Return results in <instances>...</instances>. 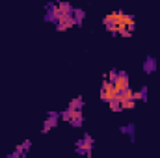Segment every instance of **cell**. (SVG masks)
<instances>
[{
  "instance_id": "cell-10",
  "label": "cell",
  "mask_w": 160,
  "mask_h": 158,
  "mask_svg": "<svg viewBox=\"0 0 160 158\" xmlns=\"http://www.w3.org/2000/svg\"><path fill=\"white\" fill-rule=\"evenodd\" d=\"M84 121H86L84 114H82V112H75V114H73V117L69 119V125H71L73 128H80V126L84 125Z\"/></svg>"
},
{
  "instance_id": "cell-3",
  "label": "cell",
  "mask_w": 160,
  "mask_h": 158,
  "mask_svg": "<svg viewBox=\"0 0 160 158\" xmlns=\"http://www.w3.org/2000/svg\"><path fill=\"white\" fill-rule=\"evenodd\" d=\"M60 121H62V114L56 112V110H50V112L47 114V117H45L43 128H41V134H47V132H50L52 128H56Z\"/></svg>"
},
{
  "instance_id": "cell-12",
  "label": "cell",
  "mask_w": 160,
  "mask_h": 158,
  "mask_svg": "<svg viewBox=\"0 0 160 158\" xmlns=\"http://www.w3.org/2000/svg\"><path fill=\"white\" fill-rule=\"evenodd\" d=\"M108 106H110V110L112 112H123V101L121 99H118V97H112L110 99V102H108Z\"/></svg>"
},
{
  "instance_id": "cell-15",
  "label": "cell",
  "mask_w": 160,
  "mask_h": 158,
  "mask_svg": "<svg viewBox=\"0 0 160 158\" xmlns=\"http://www.w3.org/2000/svg\"><path fill=\"white\" fill-rule=\"evenodd\" d=\"M60 114H62V121H67V123H69V119L73 117V114H75V110H71V108L67 106V108H65V110H62Z\"/></svg>"
},
{
  "instance_id": "cell-14",
  "label": "cell",
  "mask_w": 160,
  "mask_h": 158,
  "mask_svg": "<svg viewBox=\"0 0 160 158\" xmlns=\"http://www.w3.org/2000/svg\"><path fill=\"white\" fill-rule=\"evenodd\" d=\"M136 102H138V101L134 99V95H130L128 99H125V101H123V110H132V108L136 106Z\"/></svg>"
},
{
  "instance_id": "cell-11",
  "label": "cell",
  "mask_w": 160,
  "mask_h": 158,
  "mask_svg": "<svg viewBox=\"0 0 160 158\" xmlns=\"http://www.w3.org/2000/svg\"><path fill=\"white\" fill-rule=\"evenodd\" d=\"M84 106H86V101H84L82 97H77V99H73V101L69 102V108L75 110V112H82Z\"/></svg>"
},
{
  "instance_id": "cell-2",
  "label": "cell",
  "mask_w": 160,
  "mask_h": 158,
  "mask_svg": "<svg viewBox=\"0 0 160 158\" xmlns=\"http://www.w3.org/2000/svg\"><path fill=\"white\" fill-rule=\"evenodd\" d=\"M102 24H104L106 32H110L112 36H118V28H119V24H121V9L104 15L102 17Z\"/></svg>"
},
{
  "instance_id": "cell-6",
  "label": "cell",
  "mask_w": 160,
  "mask_h": 158,
  "mask_svg": "<svg viewBox=\"0 0 160 158\" xmlns=\"http://www.w3.org/2000/svg\"><path fill=\"white\" fill-rule=\"evenodd\" d=\"M157 67H158V62H157L155 56H147V58L143 60V63H142V69H143L145 75H153V73H157Z\"/></svg>"
},
{
  "instance_id": "cell-7",
  "label": "cell",
  "mask_w": 160,
  "mask_h": 158,
  "mask_svg": "<svg viewBox=\"0 0 160 158\" xmlns=\"http://www.w3.org/2000/svg\"><path fill=\"white\" fill-rule=\"evenodd\" d=\"M119 132L123 134V136H128L130 141L136 140V125H134V123H127V125L119 126Z\"/></svg>"
},
{
  "instance_id": "cell-9",
  "label": "cell",
  "mask_w": 160,
  "mask_h": 158,
  "mask_svg": "<svg viewBox=\"0 0 160 158\" xmlns=\"http://www.w3.org/2000/svg\"><path fill=\"white\" fill-rule=\"evenodd\" d=\"M132 95H134V99L136 101H142V102H147V99H149V87L143 84L138 91H132Z\"/></svg>"
},
{
  "instance_id": "cell-5",
  "label": "cell",
  "mask_w": 160,
  "mask_h": 158,
  "mask_svg": "<svg viewBox=\"0 0 160 158\" xmlns=\"http://www.w3.org/2000/svg\"><path fill=\"white\" fill-rule=\"evenodd\" d=\"M73 26H77L73 15H62V17L58 19V22L54 24V28H56L58 32H67V30H71Z\"/></svg>"
},
{
  "instance_id": "cell-4",
  "label": "cell",
  "mask_w": 160,
  "mask_h": 158,
  "mask_svg": "<svg viewBox=\"0 0 160 158\" xmlns=\"http://www.w3.org/2000/svg\"><path fill=\"white\" fill-rule=\"evenodd\" d=\"M30 147H32V141H30V140H24L22 143H19V145L15 147V151H13V153H9V155H8V158H26V156H28Z\"/></svg>"
},
{
  "instance_id": "cell-13",
  "label": "cell",
  "mask_w": 160,
  "mask_h": 158,
  "mask_svg": "<svg viewBox=\"0 0 160 158\" xmlns=\"http://www.w3.org/2000/svg\"><path fill=\"white\" fill-rule=\"evenodd\" d=\"M118 86H130V77L127 71H118Z\"/></svg>"
},
{
  "instance_id": "cell-8",
  "label": "cell",
  "mask_w": 160,
  "mask_h": 158,
  "mask_svg": "<svg viewBox=\"0 0 160 158\" xmlns=\"http://www.w3.org/2000/svg\"><path fill=\"white\" fill-rule=\"evenodd\" d=\"M73 19H75V24L80 28L84 24V21H86V9L84 7H75L73 9Z\"/></svg>"
},
{
  "instance_id": "cell-1",
  "label": "cell",
  "mask_w": 160,
  "mask_h": 158,
  "mask_svg": "<svg viewBox=\"0 0 160 158\" xmlns=\"http://www.w3.org/2000/svg\"><path fill=\"white\" fill-rule=\"evenodd\" d=\"M93 145H95L93 136L86 132L78 141H77V145H75V153L80 155V156H88V158H89V156H91V153H93Z\"/></svg>"
}]
</instances>
